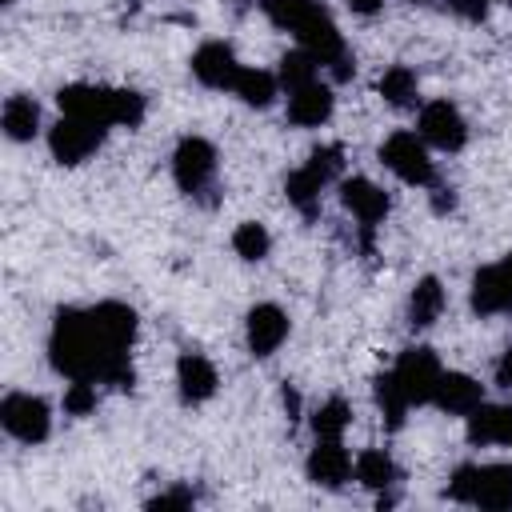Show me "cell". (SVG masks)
<instances>
[{"label": "cell", "instance_id": "obj_33", "mask_svg": "<svg viewBox=\"0 0 512 512\" xmlns=\"http://www.w3.org/2000/svg\"><path fill=\"white\" fill-rule=\"evenodd\" d=\"M476 468H480V464H460V468L452 472V480H448V500L472 504V496H476Z\"/></svg>", "mask_w": 512, "mask_h": 512}, {"label": "cell", "instance_id": "obj_16", "mask_svg": "<svg viewBox=\"0 0 512 512\" xmlns=\"http://www.w3.org/2000/svg\"><path fill=\"white\" fill-rule=\"evenodd\" d=\"M176 384H180V396L188 400V404H200V400H208L212 392H216V368H212V360L208 356H200V352H184L180 360H176Z\"/></svg>", "mask_w": 512, "mask_h": 512}, {"label": "cell", "instance_id": "obj_7", "mask_svg": "<svg viewBox=\"0 0 512 512\" xmlns=\"http://www.w3.org/2000/svg\"><path fill=\"white\" fill-rule=\"evenodd\" d=\"M64 116H80L92 124H116V88L104 84H64L56 92Z\"/></svg>", "mask_w": 512, "mask_h": 512}, {"label": "cell", "instance_id": "obj_5", "mask_svg": "<svg viewBox=\"0 0 512 512\" xmlns=\"http://www.w3.org/2000/svg\"><path fill=\"white\" fill-rule=\"evenodd\" d=\"M172 176H176L180 192H188V196L204 192L216 176V148L204 136H184L172 152Z\"/></svg>", "mask_w": 512, "mask_h": 512}, {"label": "cell", "instance_id": "obj_36", "mask_svg": "<svg viewBox=\"0 0 512 512\" xmlns=\"http://www.w3.org/2000/svg\"><path fill=\"white\" fill-rule=\"evenodd\" d=\"M496 384L512 392V348H508V352H504V356L496 360Z\"/></svg>", "mask_w": 512, "mask_h": 512}, {"label": "cell", "instance_id": "obj_8", "mask_svg": "<svg viewBox=\"0 0 512 512\" xmlns=\"http://www.w3.org/2000/svg\"><path fill=\"white\" fill-rule=\"evenodd\" d=\"M420 136H424V144H432L440 152H456L468 140V124H464L456 104L432 100V104L420 108Z\"/></svg>", "mask_w": 512, "mask_h": 512}, {"label": "cell", "instance_id": "obj_2", "mask_svg": "<svg viewBox=\"0 0 512 512\" xmlns=\"http://www.w3.org/2000/svg\"><path fill=\"white\" fill-rule=\"evenodd\" d=\"M0 424L12 440L20 444H40L48 440L52 432V412H48V400L32 396V392H8L0 400Z\"/></svg>", "mask_w": 512, "mask_h": 512}, {"label": "cell", "instance_id": "obj_11", "mask_svg": "<svg viewBox=\"0 0 512 512\" xmlns=\"http://www.w3.org/2000/svg\"><path fill=\"white\" fill-rule=\"evenodd\" d=\"M244 336H248V352H252V356H272V352L284 344V336H288V316H284V308H276V304H256V308L248 312Z\"/></svg>", "mask_w": 512, "mask_h": 512}, {"label": "cell", "instance_id": "obj_25", "mask_svg": "<svg viewBox=\"0 0 512 512\" xmlns=\"http://www.w3.org/2000/svg\"><path fill=\"white\" fill-rule=\"evenodd\" d=\"M376 404H380V412H384L388 428H400V424H404V412H408L412 404H408V396H404V388H400L396 372L376 376Z\"/></svg>", "mask_w": 512, "mask_h": 512}, {"label": "cell", "instance_id": "obj_32", "mask_svg": "<svg viewBox=\"0 0 512 512\" xmlns=\"http://www.w3.org/2000/svg\"><path fill=\"white\" fill-rule=\"evenodd\" d=\"M144 120V96L132 88H116V124L136 128Z\"/></svg>", "mask_w": 512, "mask_h": 512}, {"label": "cell", "instance_id": "obj_12", "mask_svg": "<svg viewBox=\"0 0 512 512\" xmlns=\"http://www.w3.org/2000/svg\"><path fill=\"white\" fill-rule=\"evenodd\" d=\"M432 404L440 412H448V416H468L472 408L484 404V388L472 376H464V372H440L436 392H432Z\"/></svg>", "mask_w": 512, "mask_h": 512}, {"label": "cell", "instance_id": "obj_18", "mask_svg": "<svg viewBox=\"0 0 512 512\" xmlns=\"http://www.w3.org/2000/svg\"><path fill=\"white\" fill-rule=\"evenodd\" d=\"M476 508L488 512H504L512 508V464H480L476 468Z\"/></svg>", "mask_w": 512, "mask_h": 512}, {"label": "cell", "instance_id": "obj_22", "mask_svg": "<svg viewBox=\"0 0 512 512\" xmlns=\"http://www.w3.org/2000/svg\"><path fill=\"white\" fill-rule=\"evenodd\" d=\"M352 472H356V480H360L364 488H372V492H384L388 484H396V464H392V456H388L384 448L360 452Z\"/></svg>", "mask_w": 512, "mask_h": 512}, {"label": "cell", "instance_id": "obj_38", "mask_svg": "<svg viewBox=\"0 0 512 512\" xmlns=\"http://www.w3.org/2000/svg\"><path fill=\"white\" fill-rule=\"evenodd\" d=\"M500 268H504V276H508V280H512V252H508V256H504V260H500Z\"/></svg>", "mask_w": 512, "mask_h": 512}, {"label": "cell", "instance_id": "obj_34", "mask_svg": "<svg viewBox=\"0 0 512 512\" xmlns=\"http://www.w3.org/2000/svg\"><path fill=\"white\" fill-rule=\"evenodd\" d=\"M152 512H168V508H192V492L188 488H172V492H160L148 500Z\"/></svg>", "mask_w": 512, "mask_h": 512}, {"label": "cell", "instance_id": "obj_19", "mask_svg": "<svg viewBox=\"0 0 512 512\" xmlns=\"http://www.w3.org/2000/svg\"><path fill=\"white\" fill-rule=\"evenodd\" d=\"M0 124H4V136L24 144L40 132V104L32 96H8L4 100V112H0Z\"/></svg>", "mask_w": 512, "mask_h": 512}, {"label": "cell", "instance_id": "obj_21", "mask_svg": "<svg viewBox=\"0 0 512 512\" xmlns=\"http://www.w3.org/2000/svg\"><path fill=\"white\" fill-rule=\"evenodd\" d=\"M276 88H280V80H276L272 72H264V68H240V72H236V84H232V92H236L248 108H268L272 96H276Z\"/></svg>", "mask_w": 512, "mask_h": 512}, {"label": "cell", "instance_id": "obj_15", "mask_svg": "<svg viewBox=\"0 0 512 512\" xmlns=\"http://www.w3.org/2000/svg\"><path fill=\"white\" fill-rule=\"evenodd\" d=\"M332 104H336L332 100V88L320 84V80H312V84L288 92V120L300 124V128H320L332 116Z\"/></svg>", "mask_w": 512, "mask_h": 512}, {"label": "cell", "instance_id": "obj_39", "mask_svg": "<svg viewBox=\"0 0 512 512\" xmlns=\"http://www.w3.org/2000/svg\"><path fill=\"white\" fill-rule=\"evenodd\" d=\"M412 4H424V0H412Z\"/></svg>", "mask_w": 512, "mask_h": 512}, {"label": "cell", "instance_id": "obj_13", "mask_svg": "<svg viewBox=\"0 0 512 512\" xmlns=\"http://www.w3.org/2000/svg\"><path fill=\"white\" fill-rule=\"evenodd\" d=\"M308 480L320 488H340L352 476V456L344 452L340 440H316V448L308 452Z\"/></svg>", "mask_w": 512, "mask_h": 512}, {"label": "cell", "instance_id": "obj_41", "mask_svg": "<svg viewBox=\"0 0 512 512\" xmlns=\"http://www.w3.org/2000/svg\"><path fill=\"white\" fill-rule=\"evenodd\" d=\"M508 4H512V0H508Z\"/></svg>", "mask_w": 512, "mask_h": 512}, {"label": "cell", "instance_id": "obj_9", "mask_svg": "<svg viewBox=\"0 0 512 512\" xmlns=\"http://www.w3.org/2000/svg\"><path fill=\"white\" fill-rule=\"evenodd\" d=\"M240 68H244V64L236 60V52H232L224 40H208V44H200L196 56H192V76H196L204 88H232Z\"/></svg>", "mask_w": 512, "mask_h": 512}, {"label": "cell", "instance_id": "obj_29", "mask_svg": "<svg viewBox=\"0 0 512 512\" xmlns=\"http://www.w3.org/2000/svg\"><path fill=\"white\" fill-rule=\"evenodd\" d=\"M340 168H344V152H340V144H324V148H316L308 160H304V172L324 188V184H332L336 176H340Z\"/></svg>", "mask_w": 512, "mask_h": 512}, {"label": "cell", "instance_id": "obj_14", "mask_svg": "<svg viewBox=\"0 0 512 512\" xmlns=\"http://www.w3.org/2000/svg\"><path fill=\"white\" fill-rule=\"evenodd\" d=\"M512 308V280L504 276L500 264H488L472 276V312L480 316H496Z\"/></svg>", "mask_w": 512, "mask_h": 512}, {"label": "cell", "instance_id": "obj_20", "mask_svg": "<svg viewBox=\"0 0 512 512\" xmlns=\"http://www.w3.org/2000/svg\"><path fill=\"white\" fill-rule=\"evenodd\" d=\"M440 312H444V288H440V280L436 276H424V280H416V288H412V296H408V324L420 332V328H432L436 320H440Z\"/></svg>", "mask_w": 512, "mask_h": 512}, {"label": "cell", "instance_id": "obj_26", "mask_svg": "<svg viewBox=\"0 0 512 512\" xmlns=\"http://www.w3.org/2000/svg\"><path fill=\"white\" fill-rule=\"evenodd\" d=\"M316 8H320L316 0H260V12H264L276 28H288V32H296Z\"/></svg>", "mask_w": 512, "mask_h": 512}, {"label": "cell", "instance_id": "obj_1", "mask_svg": "<svg viewBox=\"0 0 512 512\" xmlns=\"http://www.w3.org/2000/svg\"><path fill=\"white\" fill-rule=\"evenodd\" d=\"M136 340V312L120 300L92 308H60L48 336V360L68 380L132 388L128 348Z\"/></svg>", "mask_w": 512, "mask_h": 512}, {"label": "cell", "instance_id": "obj_40", "mask_svg": "<svg viewBox=\"0 0 512 512\" xmlns=\"http://www.w3.org/2000/svg\"><path fill=\"white\" fill-rule=\"evenodd\" d=\"M4 4H12V0H4Z\"/></svg>", "mask_w": 512, "mask_h": 512}, {"label": "cell", "instance_id": "obj_24", "mask_svg": "<svg viewBox=\"0 0 512 512\" xmlns=\"http://www.w3.org/2000/svg\"><path fill=\"white\" fill-rule=\"evenodd\" d=\"M348 424H352V408H348L340 396L324 400V404L312 412V432H316V440H340Z\"/></svg>", "mask_w": 512, "mask_h": 512}, {"label": "cell", "instance_id": "obj_27", "mask_svg": "<svg viewBox=\"0 0 512 512\" xmlns=\"http://www.w3.org/2000/svg\"><path fill=\"white\" fill-rule=\"evenodd\" d=\"M316 68H320V60H316V56H308L304 48H296V52H288V56L280 60L276 80H280V88L296 92V88H304V84H312V80H316Z\"/></svg>", "mask_w": 512, "mask_h": 512}, {"label": "cell", "instance_id": "obj_4", "mask_svg": "<svg viewBox=\"0 0 512 512\" xmlns=\"http://www.w3.org/2000/svg\"><path fill=\"white\" fill-rule=\"evenodd\" d=\"M104 132H108V124H92V120H80V116H60L48 132V148L60 164H84L104 144Z\"/></svg>", "mask_w": 512, "mask_h": 512}, {"label": "cell", "instance_id": "obj_37", "mask_svg": "<svg viewBox=\"0 0 512 512\" xmlns=\"http://www.w3.org/2000/svg\"><path fill=\"white\" fill-rule=\"evenodd\" d=\"M380 4H384V0H348V8H352V12H360V16H372Z\"/></svg>", "mask_w": 512, "mask_h": 512}, {"label": "cell", "instance_id": "obj_23", "mask_svg": "<svg viewBox=\"0 0 512 512\" xmlns=\"http://www.w3.org/2000/svg\"><path fill=\"white\" fill-rule=\"evenodd\" d=\"M376 92H380L388 104L408 108V104H416V72H412L408 64H392V68H384V76L376 80Z\"/></svg>", "mask_w": 512, "mask_h": 512}, {"label": "cell", "instance_id": "obj_3", "mask_svg": "<svg viewBox=\"0 0 512 512\" xmlns=\"http://www.w3.org/2000/svg\"><path fill=\"white\" fill-rule=\"evenodd\" d=\"M380 160L392 176H400L404 184H432V160H428V144L416 132H392L380 144Z\"/></svg>", "mask_w": 512, "mask_h": 512}, {"label": "cell", "instance_id": "obj_28", "mask_svg": "<svg viewBox=\"0 0 512 512\" xmlns=\"http://www.w3.org/2000/svg\"><path fill=\"white\" fill-rule=\"evenodd\" d=\"M232 248H236L240 260H264L268 248H272V236H268L264 224L244 220V224H236V232H232Z\"/></svg>", "mask_w": 512, "mask_h": 512}, {"label": "cell", "instance_id": "obj_10", "mask_svg": "<svg viewBox=\"0 0 512 512\" xmlns=\"http://www.w3.org/2000/svg\"><path fill=\"white\" fill-rule=\"evenodd\" d=\"M340 200H344V208L360 220V228H364V232H372V228L388 216V192H384V188H376V184H372V180H364V176L344 180V184H340Z\"/></svg>", "mask_w": 512, "mask_h": 512}, {"label": "cell", "instance_id": "obj_31", "mask_svg": "<svg viewBox=\"0 0 512 512\" xmlns=\"http://www.w3.org/2000/svg\"><path fill=\"white\" fill-rule=\"evenodd\" d=\"M96 408V384L92 380H72L64 392V412L68 416H88Z\"/></svg>", "mask_w": 512, "mask_h": 512}, {"label": "cell", "instance_id": "obj_30", "mask_svg": "<svg viewBox=\"0 0 512 512\" xmlns=\"http://www.w3.org/2000/svg\"><path fill=\"white\" fill-rule=\"evenodd\" d=\"M284 192H288V200L304 212V216H312L316 212V204H320V184L304 172V168H296L292 176H288V184H284Z\"/></svg>", "mask_w": 512, "mask_h": 512}, {"label": "cell", "instance_id": "obj_17", "mask_svg": "<svg viewBox=\"0 0 512 512\" xmlns=\"http://www.w3.org/2000/svg\"><path fill=\"white\" fill-rule=\"evenodd\" d=\"M472 444H512V404H480L468 412Z\"/></svg>", "mask_w": 512, "mask_h": 512}, {"label": "cell", "instance_id": "obj_6", "mask_svg": "<svg viewBox=\"0 0 512 512\" xmlns=\"http://www.w3.org/2000/svg\"><path fill=\"white\" fill-rule=\"evenodd\" d=\"M392 372H396V380H400V388H404L408 404H428L444 368H440V360H436V352H432V348H404Z\"/></svg>", "mask_w": 512, "mask_h": 512}, {"label": "cell", "instance_id": "obj_35", "mask_svg": "<svg viewBox=\"0 0 512 512\" xmlns=\"http://www.w3.org/2000/svg\"><path fill=\"white\" fill-rule=\"evenodd\" d=\"M452 8H456V16H464L468 24H480V20L488 16V0H452Z\"/></svg>", "mask_w": 512, "mask_h": 512}]
</instances>
